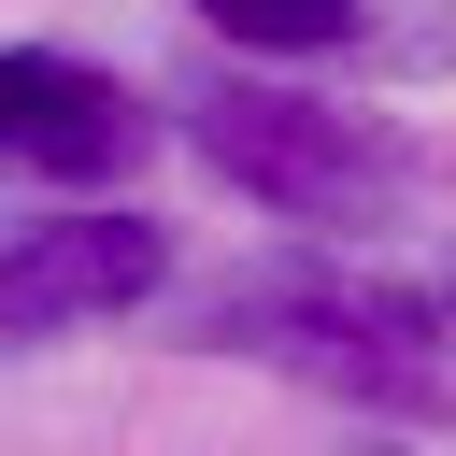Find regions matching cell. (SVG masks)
I'll use <instances>...</instances> for the list:
<instances>
[{
	"label": "cell",
	"mask_w": 456,
	"mask_h": 456,
	"mask_svg": "<svg viewBox=\"0 0 456 456\" xmlns=\"http://www.w3.org/2000/svg\"><path fill=\"white\" fill-rule=\"evenodd\" d=\"M185 128H200V157H214L256 214L370 228V214L399 200V128H385V114L285 100V86H185Z\"/></svg>",
	"instance_id": "obj_1"
},
{
	"label": "cell",
	"mask_w": 456,
	"mask_h": 456,
	"mask_svg": "<svg viewBox=\"0 0 456 456\" xmlns=\"http://www.w3.org/2000/svg\"><path fill=\"white\" fill-rule=\"evenodd\" d=\"M242 356H285L314 385H356V399H413L428 413V314L413 299H356V285H256L214 314Z\"/></svg>",
	"instance_id": "obj_2"
},
{
	"label": "cell",
	"mask_w": 456,
	"mask_h": 456,
	"mask_svg": "<svg viewBox=\"0 0 456 456\" xmlns=\"http://www.w3.org/2000/svg\"><path fill=\"white\" fill-rule=\"evenodd\" d=\"M171 285V228L157 214H57L0 242V342H57L100 314H142Z\"/></svg>",
	"instance_id": "obj_3"
},
{
	"label": "cell",
	"mask_w": 456,
	"mask_h": 456,
	"mask_svg": "<svg viewBox=\"0 0 456 456\" xmlns=\"http://www.w3.org/2000/svg\"><path fill=\"white\" fill-rule=\"evenodd\" d=\"M142 157V100L114 86V71H86V57H57V43H14L0 57V171H28V185H100V171H128Z\"/></svg>",
	"instance_id": "obj_4"
},
{
	"label": "cell",
	"mask_w": 456,
	"mask_h": 456,
	"mask_svg": "<svg viewBox=\"0 0 456 456\" xmlns=\"http://www.w3.org/2000/svg\"><path fill=\"white\" fill-rule=\"evenodd\" d=\"M200 14H214L242 57H328V43H356V28H370L356 0H200Z\"/></svg>",
	"instance_id": "obj_5"
}]
</instances>
